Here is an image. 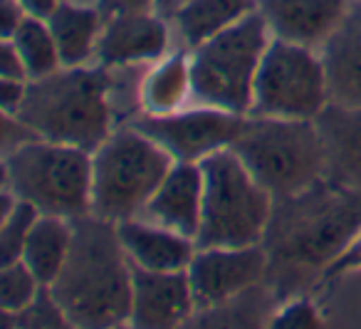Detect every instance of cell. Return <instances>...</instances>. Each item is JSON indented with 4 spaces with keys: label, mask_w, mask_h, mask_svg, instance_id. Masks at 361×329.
<instances>
[{
    "label": "cell",
    "mask_w": 361,
    "mask_h": 329,
    "mask_svg": "<svg viewBox=\"0 0 361 329\" xmlns=\"http://www.w3.org/2000/svg\"><path fill=\"white\" fill-rule=\"evenodd\" d=\"M13 116L40 139L94 154L114 131V75L102 65L60 67L27 82L25 100Z\"/></svg>",
    "instance_id": "3"
},
{
    "label": "cell",
    "mask_w": 361,
    "mask_h": 329,
    "mask_svg": "<svg viewBox=\"0 0 361 329\" xmlns=\"http://www.w3.org/2000/svg\"><path fill=\"white\" fill-rule=\"evenodd\" d=\"M169 45L171 28L164 16L156 11H124L106 16L94 60L109 70L154 65L169 55Z\"/></svg>",
    "instance_id": "12"
},
{
    "label": "cell",
    "mask_w": 361,
    "mask_h": 329,
    "mask_svg": "<svg viewBox=\"0 0 361 329\" xmlns=\"http://www.w3.org/2000/svg\"><path fill=\"white\" fill-rule=\"evenodd\" d=\"M37 215H40V210L35 205H30L27 201H18L13 213L0 220V255H3V265L16 263V260L23 258L27 233L35 225Z\"/></svg>",
    "instance_id": "27"
},
{
    "label": "cell",
    "mask_w": 361,
    "mask_h": 329,
    "mask_svg": "<svg viewBox=\"0 0 361 329\" xmlns=\"http://www.w3.org/2000/svg\"><path fill=\"white\" fill-rule=\"evenodd\" d=\"M351 0H257L272 37L319 50Z\"/></svg>",
    "instance_id": "15"
},
{
    "label": "cell",
    "mask_w": 361,
    "mask_h": 329,
    "mask_svg": "<svg viewBox=\"0 0 361 329\" xmlns=\"http://www.w3.org/2000/svg\"><path fill=\"white\" fill-rule=\"evenodd\" d=\"M186 0H156L154 11L159 13V16H164L166 20H169L171 16H173L176 11H178V6H183Z\"/></svg>",
    "instance_id": "35"
},
{
    "label": "cell",
    "mask_w": 361,
    "mask_h": 329,
    "mask_svg": "<svg viewBox=\"0 0 361 329\" xmlns=\"http://www.w3.org/2000/svg\"><path fill=\"white\" fill-rule=\"evenodd\" d=\"M92 6H97V8H99V0H92Z\"/></svg>",
    "instance_id": "36"
},
{
    "label": "cell",
    "mask_w": 361,
    "mask_h": 329,
    "mask_svg": "<svg viewBox=\"0 0 361 329\" xmlns=\"http://www.w3.org/2000/svg\"><path fill=\"white\" fill-rule=\"evenodd\" d=\"M257 8V0H186L169 18L173 32L188 50H196L233 23Z\"/></svg>",
    "instance_id": "21"
},
{
    "label": "cell",
    "mask_w": 361,
    "mask_h": 329,
    "mask_svg": "<svg viewBox=\"0 0 361 329\" xmlns=\"http://www.w3.org/2000/svg\"><path fill=\"white\" fill-rule=\"evenodd\" d=\"M280 304L282 302L277 292L265 280V282L216 304V307L201 309L191 319H196L193 324H201V327H257L267 319L272 322Z\"/></svg>",
    "instance_id": "23"
},
{
    "label": "cell",
    "mask_w": 361,
    "mask_h": 329,
    "mask_svg": "<svg viewBox=\"0 0 361 329\" xmlns=\"http://www.w3.org/2000/svg\"><path fill=\"white\" fill-rule=\"evenodd\" d=\"M326 104L329 90L319 50L272 37L255 77L250 114L317 119Z\"/></svg>",
    "instance_id": "9"
},
{
    "label": "cell",
    "mask_w": 361,
    "mask_h": 329,
    "mask_svg": "<svg viewBox=\"0 0 361 329\" xmlns=\"http://www.w3.org/2000/svg\"><path fill=\"white\" fill-rule=\"evenodd\" d=\"M72 220L60 215H37L23 248V263L35 273L42 285H52L72 248Z\"/></svg>",
    "instance_id": "22"
},
{
    "label": "cell",
    "mask_w": 361,
    "mask_h": 329,
    "mask_svg": "<svg viewBox=\"0 0 361 329\" xmlns=\"http://www.w3.org/2000/svg\"><path fill=\"white\" fill-rule=\"evenodd\" d=\"M329 104L361 107V0H351L341 23L319 47Z\"/></svg>",
    "instance_id": "16"
},
{
    "label": "cell",
    "mask_w": 361,
    "mask_h": 329,
    "mask_svg": "<svg viewBox=\"0 0 361 329\" xmlns=\"http://www.w3.org/2000/svg\"><path fill=\"white\" fill-rule=\"evenodd\" d=\"M11 319H18V327H65V324H70L62 307L57 304L50 285H42L37 297L25 309L16 314H6V322H11Z\"/></svg>",
    "instance_id": "28"
},
{
    "label": "cell",
    "mask_w": 361,
    "mask_h": 329,
    "mask_svg": "<svg viewBox=\"0 0 361 329\" xmlns=\"http://www.w3.org/2000/svg\"><path fill=\"white\" fill-rule=\"evenodd\" d=\"M231 149L275 198L297 196L324 179V146L314 119L247 114Z\"/></svg>",
    "instance_id": "5"
},
{
    "label": "cell",
    "mask_w": 361,
    "mask_h": 329,
    "mask_svg": "<svg viewBox=\"0 0 361 329\" xmlns=\"http://www.w3.org/2000/svg\"><path fill=\"white\" fill-rule=\"evenodd\" d=\"M72 248L50 285L72 327H119L131 319V260L114 220L94 213L72 220Z\"/></svg>",
    "instance_id": "2"
},
{
    "label": "cell",
    "mask_w": 361,
    "mask_h": 329,
    "mask_svg": "<svg viewBox=\"0 0 361 329\" xmlns=\"http://www.w3.org/2000/svg\"><path fill=\"white\" fill-rule=\"evenodd\" d=\"M23 18H25V11L18 6V0H3V18H0L3 37H11L23 23Z\"/></svg>",
    "instance_id": "33"
},
{
    "label": "cell",
    "mask_w": 361,
    "mask_h": 329,
    "mask_svg": "<svg viewBox=\"0 0 361 329\" xmlns=\"http://www.w3.org/2000/svg\"><path fill=\"white\" fill-rule=\"evenodd\" d=\"M47 25L57 42V50H60L62 67H80L97 55L104 16L97 6L62 0L57 11L47 18Z\"/></svg>",
    "instance_id": "19"
},
{
    "label": "cell",
    "mask_w": 361,
    "mask_h": 329,
    "mask_svg": "<svg viewBox=\"0 0 361 329\" xmlns=\"http://www.w3.org/2000/svg\"><path fill=\"white\" fill-rule=\"evenodd\" d=\"M361 233V193L317 181L307 191L275 198L262 238L267 282L280 302L300 297Z\"/></svg>",
    "instance_id": "1"
},
{
    "label": "cell",
    "mask_w": 361,
    "mask_h": 329,
    "mask_svg": "<svg viewBox=\"0 0 361 329\" xmlns=\"http://www.w3.org/2000/svg\"><path fill=\"white\" fill-rule=\"evenodd\" d=\"M40 289L42 282L23 260L3 265V273H0V304H3V314H16L20 309H25L37 297Z\"/></svg>",
    "instance_id": "26"
},
{
    "label": "cell",
    "mask_w": 361,
    "mask_h": 329,
    "mask_svg": "<svg viewBox=\"0 0 361 329\" xmlns=\"http://www.w3.org/2000/svg\"><path fill=\"white\" fill-rule=\"evenodd\" d=\"M134 299L129 324L146 329L178 327L196 312L188 270H144L131 265Z\"/></svg>",
    "instance_id": "13"
},
{
    "label": "cell",
    "mask_w": 361,
    "mask_h": 329,
    "mask_svg": "<svg viewBox=\"0 0 361 329\" xmlns=\"http://www.w3.org/2000/svg\"><path fill=\"white\" fill-rule=\"evenodd\" d=\"M0 75L6 80H27L25 65H23L20 52L16 50L13 40L3 37V57H0Z\"/></svg>",
    "instance_id": "31"
},
{
    "label": "cell",
    "mask_w": 361,
    "mask_h": 329,
    "mask_svg": "<svg viewBox=\"0 0 361 329\" xmlns=\"http://www.w3.org/2000/svg\"><path fill=\"white\" fill-rule=\"evenodd\" d=\"M116 233L131 265L144 270H188L198 250L193 238H186L139 215L119 220Z\"/></svg>",
    "instance_id": "18"
},
{
    "label": "cell",
    "mask_w": 361,
    "mask_h": 329,
    "mask_svg": "<svg viewBox=\"0 0 361 329\" xmlns=\"http://www.w3.org/2000/svg\"><path fill=\"white\" fill-rule=\"evenodd\" d=\"M270 324L282 329H310V327H322L324 317H322V309L317 304V299L292 297L280 304V309L275 312Z\"/></svg>",
    "instance_id": "29"
},
{
    "label": "cell",
    "mask_w": 361,
    "mask_h": 329,
    "mask_svg": "<svg viewBox=\"0 0 361 329\" xmlns=\"http://www.w3.org/2000/svg\"><path fill=\"white\" fill-rule=\"evenodd\" d=\"M203 213L196 248L260 245L270 225L275 196L247 171L233 149L201 161Z\"/></svg>",
    "instance_id": "4"
},
{
    "label": "cell",
    "mask_w": 361,
    "mask_h": 329,
    "mask_svg": "<svg viewBox=\"0 0 361 329\" xmlns=\"http://www.w3.org/2000/svg\"><path fill=\"white\" fill-rule=\"evenodd\" d=\"M203 213V171L201 164L173 161L161 186L154 191L139 218L196 240Z\"/></svg>",
    "instance_id": "14"
},
{
    "label": "cell",
    "mask_w": 361,
    "mask_h": 329,
    "mask_svg": "<svg viewBox=\"0 0 361 329\" xmlns=\"http://www.w3.org/2000/svg\"><path fill=\"white\" fill-rule=\"evenodd\" d=\"M171 166L173 159L144 131L114 129L92 154V213L114 223L141 215Z\"/></svg>",
    "instance_id": "8"
},
{
    "label": "cell",
    "mask_w": 361,
    "mask_h": 329,
    "mask_svg": "<svg viewBox=\"0 0 361 329\" xmlns=\"http://www.w3.org/2000/svg\"><path fill=\"white\" fill-rule=\"evenodd\" d=\"M139 102L144 114H173L186 109L191 102V55L178 50L154 62L139 82Z\"/></svg>",
    "instance_id": "20"
},
{
    "label": "cell",
    "mask_w": 361,
    "mask_h": 329,
    "mask_svg": "<svg viewBox=\"0 0 361 329\" xmlns=\"http://www.w3.org/2000/svg\"><path fill=\"white\" fill-rule=\"evenodd\" d=\"M60 3L62 0H18V6L25 11V16L40 18V20H47V18L57 11Z\"/></svg>",
    "instance_id": "34"
},
{
    "label": "cell",
    "mask_w": 361,
    "mask_h": 329,
    "mask_svg": "<svg viewBox=\"0 0 361 329\" xmlns=\"http://www.w3.org/2000/svg\"><path fill=\"white\" fill-rule=\"evenodd\" d=\"M8 40H13L16 50L20 52L27 80H40V77L52 75L62 67L60 50H57V42L52 37L47 20L25 16Z\"/></svg>",
    "instance_id": "24"
},
{
    "label": "cell",
    "mask_w": 361,
    "mask_h": 329,
    "mask_svg": "<svg viewBox=\"0 0 361 329\" xmlns=\"http://www.w3.org/2000/svg\"><path fill=\"white\" fill-rule=\"evenodd\" d=\"M6 189L42 215L80 218L92 213V154L70 144L35 139L6 151Z\"/></svg>",
    "instance_id": "7"
},
{
    "label": "cell",
    "mask_w": 361,
    "mask_h": 329,
    "mask_svg": "<svg viewBox=\"0 0 361 329\" xmlns=\"http://www.w3.org/2000/svg\"><path fill=\"white\" fill-rule=\"evenodd\" d=\"M317 299L322 317L329 324H361V268L329 275Z\"/></svg>",
    "instance_id": "25"
},
{
    "label": "cell",
    "mask_w": 361,
    "mask_h": 329,
    "mask_svg": "<svg viewBox=\"0 0 361 329\" xmlns=\"http://www.w3.org/2000/svg\"><path fill=\"white\" fill-rule=\"evenodd\" d=\"M196 312L211 309L267 280V253L260 245L247 248H198L188 265ZM193 312V314H196Z\"/></svg>",
    "instance_id": "11"
},
{
    "label": "cell",
    "mask_w": 361,
    "mask_h": 329,
    "mask_svg": "<svg viewBox=\"0 0 361 329\" xmlns=\"http://www.w3.org/2000/svg\"><path fill=\"white\" fill-rule=\"evenodd\" d=\"M272 32L262 13L250 11L216 37L191 50V102L250 114L260 62Z\"/></svg>",
    "instance_id": "6"
},
{
    "label": "cell",
    "mask_w": 361,
    "mask_h": 329,
    "mask_svg": "<svg viewBox=\"0 0 361 329\" xmlns=\"http://www.w3.org/2000/svg\"><path fill=\"white\" fill-rule=\"evenodd\" d=\"M314 124L324 146V179L361 193V107L326 104Z\"/></svg>",
    "instance_id": "17"
},
{
    "label": "cell",
    "mask_w": 361,
    "mask_h": 329,
    "mask_svg": "<svg viewBox=\"0 0 361 329\" xmlns=\"http://www.w3.org/2000/svg\"><path fill=\"white\" fill-rule=\"evenodd\" d=\"M27 82L30 80H6L0 82V102H3V114H16L25 100Z\"/></svg>",
    "instance_id": "30"
},
{
    "label": "cell",
    "mask_w": 361,
    "mask_h": 329,
    "mask_svg": "<svg viewBox=\"0 0 361 329\" xmlns=\"http://www.w3.org/2000/svg\"><path fill=\"white\" fill-rule=\"evenodd\" d=\"M156 0H102L99 11L102 16H114V13L124 11H154Z\"/></svg>",
    "instance_id": "32"
},
{
    "label": "cell",
    "mask_w": 361,
    "mask_h": 329,
    "mask_svg": "<svg viewBox=\"0 0 361 329\" xmlns=\"http://www.w3.org/2000/svg\"><path fill=\"white\" fill-rule=\"evenodd\" d=\"M247 114L216 109V107H191L173 114H144L141 112L131 126L154 139L173 161L201 164L211 154L231 149Z\"/></svg>",
    "instance_id": "10"
}]
</instances>
